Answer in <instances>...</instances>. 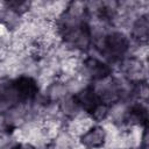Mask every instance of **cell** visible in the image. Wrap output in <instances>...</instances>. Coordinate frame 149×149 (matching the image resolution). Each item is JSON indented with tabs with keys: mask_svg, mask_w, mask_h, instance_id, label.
Returning <instances> with one entry per match:
<instances>
[{
	"mask_svg": "<svg viewBox=\"0 0 149 149\" xmlns=\"http://www.w3.org/2000/svg\"><path fill=\"white\" fill-rule=\"evenodd\" d=\"M97 122L87 112H81L80 114L66 120L64 129L73 136L76 140H79L85 133H87L92 127H94Z\"/></svg>",
	"mask_w": 149,
	"mask_h": 149,
	"instance_id": "7a4b0ae2",
	"label": "cell"
},
{
	"mask_svg": "<svg viewBox=\"0 0 149 149\" xmlns=\"http://www.w3.org/2000/svg\"><path fill=\"white\" fill-rule=\"evenodd\" d=\"M77 142L78 140H76L65 129H63L49 144V149H72Z\"/></svg>",
	"mask_w": 149,
	"mask_h": 149,
	"instance_id": "9c48e42d",
	"label": "cell"
},
{
	"mask_svg": "<svg viewBox=\"0 0 149 149\" xmlns=\"http://www.w3.org/2000/svg\"><path fill=\"white\" fill-rule=\"evenodd\" d=\"M45 97L48 99V101L51 102H59L61 100H63L65 97L70 95L66 88V85L64 81L56 79L47 90H45Z\"/></svg>",
	"mask_w": 149,
	"mask_h": 149,
	"instance_id": "ba28073f",
	"label": "cell"
},
{
	"mask_svg": "<svg viewBox=\"0 0 149 149\" xmlns=\"http://www.w3.org/2000/svg\"><path fill=\"white\" fill-rule=\"evenodd\" d=\"M149 33V21L147 16H140L136 19L132 26L130 30V40L136 42H147Z\"/></svg>",
	"mask_w": 149,
	"mask_h": 149,
	"instance_id": "5b68a950",
	"label": "cell"
},
{
	"mask_svg": "<svg viewBox=\"0 0 149 149\" xmlns=\"http://www.w3.org/2000/svg\"><path fill=\"white\" fill-rule=\"evenodd\" d=\"M91 88L95 94V97L98 98L99 102H102L107 106H109L111 104L118 100H121L120 92L118 90V86L114 81L112 73L93 80L91 83Z\"/></svg>",
	"mask_w": 149,
	"mask_h": 149,
	"instance_id": "6da1fadb",
	"label": "cell"
},
{
	"mask_svg": "<svg viewBox=\"0 0 149 149\" xmlns=\"http://www.w3.org/2000/svg\"><path fill=\"white\" fill-rule=\"evenodd\" d=\"M130 112H132V107L128 101L118 100L108 106V113L106 120L120 128H123Z\"/></svg>",
	"mask_w": 149,
	"mask_h": 149,
	"instance_id": "3957f363",
	"label": "cell"
},
{
	"mask_svg": "<svg viewBox=\"0 0 149 149\" xmlns=\"http://www.w3.org/2000/svg\"><path fill=\"white\" fill-rule=\"evenodd\" d=\"M74 98H76L77 102L79 104V106L81 107V109L84 112H87V113H91L92 109L97 106V104H99V100L95 97V94L93 93L91 85L87 88L79 92L78 94H76Z\"/></svg>",
	"mask_w": 149,
	"mask_h": 149,
	"instance_id": "52a82bcc",
	"label": "cell"
},
{
	"mask_svg": "<svg viewBox=\"0 0 149 149\" xmlns=\"http://www.w3.org/2000/svg\"><path fill=\"white\" fill-rule=\"evenodd\" d=\"M78 142L87 149H102L105 144V132L104 128L97 123L87 133H85Z\"/></svg>",
	"mask_w": 149,
	"mask_h": 149,
	"instance_id": "277c9868",
	"label": "cell"
},
{
	"mask_svg": "<svg viewBox=\"0 0 149 149\" xmlns=\"http://www.w3.org/2000/svg\"><path fill=\"white\" fill-rule=\"evenodd\" d=\"M107 113H108V106L102 104V102H99L92 109V112L90 114H91V116L94 119V121L97 123H100V122H102V121H105L107 119Z\"/></svg>",
	"mask_w": 149,
	"mask_h": 149,
	"instance_id": "30bf717a",
	"label": "cell"
},
{
	"mask_svg": "<svg viewBox=\"0 0 149 149\" xmlns=\"http://www.w3.org/2000/svg\"><path fill=\"white\" fill-rule=\"evenodd\" d=\"M58 106H59V112L66 119H71L78 114H80L81 112H84L81 109V107L79 106V104L77 102L74 95H68L65 97L63 100H61L58 102Z\"/></svg>",
	"mask_w": 149,
	"mask_h": 149,
	"instance_id": "8992f818",
	"label": "cell"
}]
</instances>
